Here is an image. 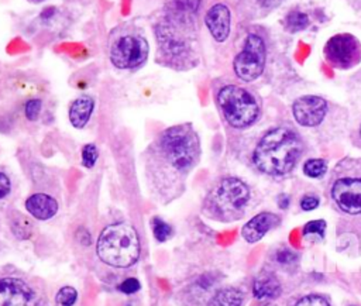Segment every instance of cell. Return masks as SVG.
<instances>
[{
  "mask_svg": "<svg viewBox=\"0 0 361 306\" xmlns=\"http://www.w3.org/2000/svg\"><path fill=\"white\" fill-rule=\"evenodd\" d=\"M199 157L200 140L192 124L166 127L147 151V175L151 188L165 202L176 197Z\"/></svg>",
  "mask_w": 361,
  "mask_h": 306,
  "instance_id": "6da1fadb",
  "label": "cell"
},
{
  "mask_svg": "<svg viewBox=\"0 0 361 306\" xmlns=\"http://www.w3.org/2000/svg\"><path fill=\"white\" fill-rule=\"evenodd\" d=\"M303 151V142L299 134L286 126H278L262 135L258 141L252 161L255 166L272 176L289 173Z\"/></svg>",
  "mask_w": 361,
  "mask_h": 306,
  "instance_id": "7a4b0ae2",
  "label": "cell"
},
{
  "mask_svg": "<svg viewBox=\"0 0 361 306\" xmlns=\"http://www.w3.org/2000/svg\"><path fill=\"white\" fill-rule=\"evenodd\" d=\"M140 237L135 227L120 221L106 226L99 234L96 254L100 261L114 268H128L140 258Z\"/></svg>",
  "mask_w": 361,
  "mask_h": 306,
  "instance_id": "3957f363",
  "label": "cell"
},
{
  "mask_svg": "<svg viewBox=\"0 0 361 306\" xmlns=\"http://www.w3.org/2000/svg\"><path fill=\"white\" fill-rule=\"evenodd\" d=\"M157 39V59L172 69H189L196 65V54L189 30L161 20L154 27Z\"/></svg>",
  "mask_w": 361,
  "mask_h": 306,
  "instance_id": "277c9868",
  "label": "cell"
},
{
  "mask_svg": "<svg viewBox=\"0 0 361 306\" xmlns=\"http://www.w3.org/2000/svg\"><path fill=\"white\" fill-rule=\"evenodd\" d=\"M250 188L238 178H223L209 192L204 209L210 217L228 221L241 217L250 200Z\"/></svg>",
  "mask_w": 361,
  "mask_h": 306,
  "instance_id": "5b68a950",
  "label": "cell"
},
{
  "mask_svg": "<svg viewBox=\"0 0 361 306\" xmlns=\"http://www.w3.org/2000/svg\"><path fill=\"white\" fill-rule=\"evenodd\" d=\"M216 102L224 120L233 128L250 127L259 116L257 99L237 85L223 86L216 94Z\"/></svg>",
  "mask_w": 361,
  "mask_h": 306,
  "instance_id": "8992f818",
  "label": "cell"
},
{
  "mask_svg": "<svg viewBox=\"0 0 361 306\" xmlns=\"http://www.w3.org/2000/svg\"><path fill=\"white\" fill-rule=\"evenodd\" d=\"M149 54V42L147 37L137 31H123L116 35L109 48V58L116 69L135 71L141 68Z\"/></svg>",
  "mask_w": 361,
  "mask_h": 306,
  "instance_id": "52a82bcc",
  "label": "cell"
},
{
  "mask_svg": "<svg viewBox=\"0 0 361 306\" xmlns=\"http://www.w3.org/2000/svg\"><path fill=\"white\" fill-rule=\"evenodd\" d=\"M265 65V44L257 34H248L243 49L235 55L233 61V69L238 79L244 82H252L264 71Z\"/></svg>",
  "mask_w": 361,
  "mask_h": 306,
  "instance_id": "ba28073f",
  "label": "cell"
},
{
  "mask_svg": "<svg viewBox=\"0 0 361 306\" xmlns=\"http://www.w3.org/2000/svg\"><path fill=\"white\" fill-rule=\"evenodd\" d=\"M330 197L347 214H361V173H341L331 182Z\"/></svg>",
  "mask_w": 361,
  "mask_h": 306,
  "instance_id": "9c48e42d",
  "label": "cell"
},
{
  "mask_svg": "<svg viewBox=\"0 0 361 306\" xmlns=\"http://www.w3.org/2000/svg\"><path fill=\"white\" fill-rule=\"evenodd\" d=\"M326 59L336 68L348 69L361 58V44L351 34L333 35L324 47Z\"/></svg>",
  "mask_w": 361,
  "mask_h": 306,
  "instance_id": "30bf717a",
  "label": "cell"
},
{
  "mask_svg": "<svg viewBox=\"0 0 361 306\" xmlns=\"http://www.w3.org/2000/svg\"><path fill=\"white\" fill-rule=\"evenodd\" d=\"M0 306H39V296L24 279L7 276L0 279Z\"/></svg>",
  "mask_w": 361,
  "mask_h": 306,
  "instance_id": "8fae6325",
  "label": "cell"
},
{
  "mask_svg": "<svg viewBox=\"0 0 361 306\" xmlns=\"http://www.w3.org/2000/svg\"><path fill=\"white\" fill-rule=\"evenodd\" d=\"M292 113L298 124L303 127H316L326 117L327 102L320 96L306 94L295 100Z\"/></svg>",
  "mask_w": 361,
  "mask_h": 306,
  "instance_id": "7c38bea8",
  "label": "cell"
},
{
  "mask_svg": "<svg viewBox=\"0 0 361 306\" xmlns=\"http://www.w3.org/2000/svg\"><path fill=\"white\" fill-rule=\"evenodd\" d=\"M200 6L202 0H166L162 18L190 31L195 27Z\"/></svg>",
  "mask_w": 361,
  "mask_h": 306,
  "instance_id": "4fadbf2b",
  "label": "cell"
},
{
  "mask_svg": "<svg viewBox=\"0 0 361 306\" xmlns=\"http://www.w3.org/2000/svg\"><path fill=\"white\" fill-rule=\"evenodd\" d=\"M204 24L217 42H224L230 35L231 27V14L226 4L216 3L213 4L204 16Z\"/></svg>",
  "mask_w": 361,
  "mask_h": 306,
  "instance_id": "5bb4252c",
  "label": "cell"
},
{
  "mask_svg": "<svg viewBox=\"0 0 361 306\" xmlns=\"http://www.w3.org/2000/svg\"><path fill=\"white\" fill-rule=\"evenodd\" d=\"M281 223L279 216L271 212H261L251 217L241 228V235L247 243L259 241L269 230Z\"/></svg>",
  "mask_w": 361,
  "mask_h": 306,
  "instance_id": "9a60e30c",
  "label": "cell"
},
{
  "mask_svg": "<svg viewBox=\"0 0 361 306\" xmlns=\"http://www.w3.org/2000/svg\"><path fill=\"white\" fill-rule=\"evenodd\" d=\"M27 212L37 220H49L52 219L59 209L56 199L48 193H32L25 199Z\"/></svg>",
  "mask_w": 361,
  "mask_h": 306,
  "instance_id": "2e32d148",
  "label": "cell"
},
{
  "mask_svg": "<svg viewBox=\"0 0 361 306\" xmlns=\"http://www.w3.org/2000/svg\"><path fill=\"white\" fill-rule=\"evenodd\" d=\"M94 110V99L89 94H82L73 99L68 109V118L72 127L83 128Z\"/></svg>",
  "mask_w": 361,
  "mask_h": 306,
  "instance_id": "e0dca14e",
  "label": "cell"
},
{
  "mask_svg": "<svg viewBox=\"0 0 361 306\" xmlns=\"http://www.w3.org/2000/svg\"><path fill=\"white\" fill-rule=\"evenodd\" d=\"M281 282L272 272H261L252 283V293L257 299L261 300L276 299L281 295Z\"/></svg>",
  "mask_w": 361,
  "mask_h": 306,
  "instance_id": "ac0fdd59",
  "label": "cell"
},
{
  "mask_svg": "<svg viewBox=\"0 0 361 306\" xmlns=\"http://www.w3.org/2000/svg\"><path fill=\"white\" fill-rule=\"evenodd\" d=\"M244 300V293L234 288L226 286L216 290L207 300L204 306H241Z\"/></svg>",
  "mask_w": 361,
  "mask_h": 306,
  "instance_id": "d6986e66",
  "label": "cell"
},
{
  "mask_svg": "<svg viewBox=\"0 0 361 306\" xmlns=\"http://www.w3.org/2000/svg\"><path fill=\"white\" fill-rule=\"evenodd\" d=\"M8 223L13 234L20 240H27L32 234V223L20 212H11L8 214Z\"/></svg>",
  "mask_w": 361,
  "mask_h": 306,
  "instance_id": "ffe728a7",
  "label": "cell"
},
{
  "mask_svg": "<svg viewBox=\"0 0 361 306\" xmlns=\"http://www.w3.org/2000/svg\"><path fill=\"white\" fill-rule=\"evenodd\" d=\"M309 25V17L306 13L293 10L285 17V28L290 32L302 31Z\"/></svg>",
  "mask_w": 361,
  "mask_h": 306,
  "instance_id": "44dd1931",
  "label": "cell"
},
{
  "mask_svg": "<svg viewBox=\"0 0 361 306\" xmlns=\"http://www.w3.org/2000/svg\"><path fill=\"white\" fill-rule=\"evenodd\" d=\"M151 230H152L154 237L159 243H164V241L169 240L173 235L172 226L169 223H166L165 220H162L161 217H158V216L151 219Z\"/></svg>",
  "mask_w": 361,
  "mask_h": 306,
  "instance_id": "7402d4cb",
  "label": "cell"
},
{
  "mask_svg": "<svg viewBox=\"0 0 361 306\" xmlns=\"http://www.w3.org/2000/svg\"><path fill=\"white\" fill-rule=\"evenodd\" d=\"M327 172V164L322 158H309L303 164V173L309 178L317 179L322 178Z\"/></svg>",
  "mask_w": 361,
  "mask_h": 306,
  "instance_id": "603a6c76",
  "label": "cell"
},
{
  "mask_svg": "<svg viewBox=\"0 0 361 306\" xmlns=\"http://www.w3.org/2000/svg\"><path fill=\"white\" fill-rule=\"evenodd\" d=\"M97 158H99V148L96 144H85L82 147V151H80V159H82V165L87 169H92L96 162H97Z\"/></svg>",
  "mask_w": 361,
  "mask_h": 306,
  "instance_id": "cb8c5ba5",
  "label": "cell"
},
{
  "mask_svg": "<svg viewBox=\"0 0 361 306\" xmlns=\"http://www.w3.org/2000/svg\"><path fill=\"white\" fill-rule=\"evenodd\" d=\"M326 231V221L324 220H312L305 224L303 235L312 240H322Z\"/></svg>",
  "mask_w": 361,
  "mask_h": 306,
  "instance_id": "d4e9b609",
  "label": "cell"
},
{
  "mask_svg": "<svg viewBox=\"0 0 361 306\" xmlns=\"http://www.w3.org/2000/svg\"><path fill=\"white\" fill-rule=\"evenodd\" d=\"M59 306H73L78 300V290L73 286H62L55 298Z\"/></svg>",
  "mask_w": 361,
  "mask_h": 306,
  "instance_id": "484cf974",
  "label": "cell"
},
{
  "mask_svg": "<svg viewBox=\"0 0 361 306\" xmlns=\"http://www.w3.org/2000/svg\"><path fill=\"white\" fill-rule=\"evenodd\" d=\"M41 110H42V102L41 99L38 97H32V99H28L25 103H24V116L28 121H35L38 120L39 114H41Z\"/></svg>",
  "mask_w": 361,
  "mask_h": 306,
  "instance_id": "4316f807",
  "label": "cell"
},
{
  "mask_svg": "<svg viewBox=\"0 0 361 306\" xmlns=\"http://www.w3.org/2000/svg\"><path fill=\"white\" fill-rule=\"evenodd\" d=\"M293 306H331V305L324 296L310 293V295H306V296L300 298Z\"/></svg>",
  "mask_w": 361,
  "mask_h": 306,
  "instance_id": "83f0119b",
  "label": "cell"
},
{
  "mask_svg": "<svg viewBox=\"0 0 361 306\" xmlns=\"http://www.w3.org/2000/svg\"><path fill=\"white\" fill-rule=\"evenodd\" d=\"M298 258H299V255L295 251L289 250V248H281L275 254V259L281 265H292L293 262L298 261Z\"/></svg>",
  "mask_w": 361,
  "mask_h": 306,
  "instance_id": "f1b7e54d",
  "label": "cell"
},
{
  "mask_svg": "<svg viewBox=\"0 0 361 306\" xmlns=\"http://www.w3.org/2000/svg\"><path fill=\"white\" fill-rule=\"evenodd\" d=\"M140 289H141V283L137 278H127L118 285V290L126 293V295L137 293Z\"/></svg>",
  "mask_w": 361,
  "mask_h": 306,
  "instance_id": "f546056e",
  "label": "cell"
},
{
  "mask_svg": "<svg viewBox=\"0 0 361 306\" xmlns=\"http://www.w3.org/2000/svg\"><path fill=\"white\" fill-rule=\"evenodd\" d=\"M319 203H320V199L314 193H306L300 199V207H302V210H306V212L316 209L319 206Z\"/></svg>",
  "mask_w": 361,
  "mask_h": 306,
  "instance_id": "4dcf8cb0",
  "label": "cell"
},
{
  "mask_svg": "<svg viewBox=\"0 0 361 306\" xmlns=\"http://www.w3.org/2000/svg\"><path fill=\"white\" fill-rule=\"evenodd\" d=\"M11 193V180L7 173L0 171V199L7 197Z\"/></svg>",
  "mask_w": 361,
  "mask_h": 306,
  "instance_id": "1f68e13d",
  "label": "cell"
},
{
  "mask_svg": "<svg viewBox=\"0 0 361 306\" xmlns=\"http://www.w3.org/2000/svg\"><path fill=\"white\" fill-rule=\"evenodd\" d=\"M76 238H78L79 243L83 244V245H89V244L92 243V237H90L89 231H87L85 227L78 228V231H76Z\"/></svg>",
  "mask_w": 361,
  "mask_h": 306,
  "instance_id": "d6a6232c",
  "label": "cell"
},
{
  "mask_svg": "<svg viewBox=\"0 0 361 306\" xmlns=\"http://www.w3.org/2000/svg\"><path fill=\"white\" fill-rule=\"evenodd\" d=\"M55 14H56V8L49 6V7H47V8H44V10L41 11V16H39V17H41L42 21H49Z\"/></svg>",
  "mask_w": 361,
  "mask_h": 306,
  "instance_id": "836d02e7",
  "label": "cell"
},
{
  "mask_svg": "<svg viewBox=\"0 0 361 306\" xmlns=\"http://www.w3.org/2000/svg\"><path fill=\"white\" fill-rule=\"evenodd\" d=\"M258 3H259V6H262V7H275V6H278L282 0H257Z\"/></svg>",
  "mask_w": 361,
  "mask_h": 306,
  "instance_id": "e575fe53",
  "label": "cell"
},
{
  "mask_svg": "<svg viewBox=\"0 0 361 306\" xmlns=\"http://www.w3.org/2000/svg\"><path fill=\"white\" fill-rule=\"evenodd\" d=\"M28 1H31V3H39V1H44V0H28Z\"/></svg>",
  "mask_w": 361,
  "mask_h": 306,
  "instance_id": "d590c367",
  "label": "cell"
},
{
  "mask_svg": "<svg viewBox=\"0 0 361 306\" xmlns=\"http://www.w3.org/2000/svg\"><path fill=\"white\" fill-rule=\"evenodd\" d=\"M360 137H361V127H360Z\"/></svg>",
  "mask_w": 361,
  "mask_h": 306,
  "instance_id": "8d00e7d4",
  "label": "cell"
},
{
  "mask_svg": "<svg viewBox=\"0 0 361 306\" xmlns=\"http://www.w3.org/2000/svg\"><path fill=\"white\" fill-rule=\"evenodd\" d=\"M269 306H275V305H269Z\"/></svg>",
  "mask_w": 361,
  "mask_h": 306,
  "instance_id": "74e56055",
  "label": "cell"
}]
</instances>
